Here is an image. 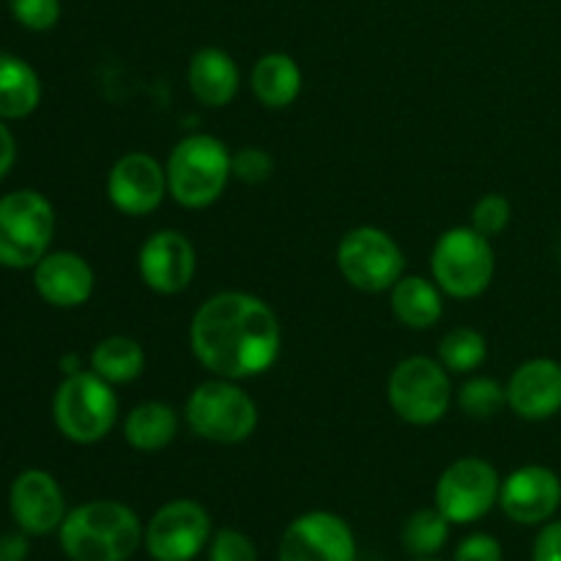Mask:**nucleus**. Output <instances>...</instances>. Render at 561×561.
<instances>
[{
    "label": "nucleus",
    "mask_w": 561,
    "mask_h": 561,
    "mask_svg": "<svg viewBox=\"0 0 561 561\" xmlns=\"http://www.w3.org/2000/svg\"><path fill=\"white\" fill-rule=\"evenodd\" d=\"M190 348L211 376L244 381L272 370L283 351V327L263 299L222 290L192 316Z\"/></svg>",
    "instance_id": "f257e3e1"
},
{
    "label": "nucleus",
    "mask_w": 561,
    "mask_h": 561,
    "mask_svg": "<svg viewBox=\"0 0 561 561\" xmlns=\"http://www.w3.org/2000/svg\"><path fill=\"white\" fill-rule=\"evenodd\" d=\"M142 529L135 510L96 499L66 513L58 537L71 561H126L140 548Z\"/></svg>",
    "instance_id": "f03ea898"
},
{
    "label": "nucleus",
    "mask_w": 561,
    "mask_h": 561,
    "mask_svg": "<svg viewBox=\"0 0 561 561\" xmlns=\"http://www.w3.org/2000/svg\"><path fill=\"white\" fill-rule=\"evenodd\" d=\"M168 195L184 208H208L233 179V153L219 137L190 135L175 142L168 164Z\"/></svg>",
    "instance_id": "7ed1b4c3"
},
{
    "label": "nucleus",
    "mask_w": 561,
    "mask_h": 561,
    "mask_svg": "<svg viewBox=\"0 0 561 561\" xmlns=\"http://www.w3.org/2000/svg\"><path fill=\"white\" fill-rule=\"evenodd\" d=\"M53 420L60 436L75 444H99L118 420L113 383L93 370H75L60 381L53 398Z\"/></svg>",
    "instance_id": "20e7f679"
},
{
    "label": "nucleus",
    "mask_w": 561,
    "mask_h": 561,
    "mask_svg": "<svg viewBox=\"0 0 561 561\" xmlns=\"http://www.w3.org/2000/svg\"><path fill=\"white\" fill-rule=\"evenodd\" d=\"M431 272L442 294L460 301L477 299L485 294L496 274V252L491 239L471 225L444 230L431 252Z\"/></svg>",
    "instance_id": "39448f33"
},
{
    "label": "nucleus",
    "mask_w": 561,
    "mask_h": 561,
    "mask_svg": "<svg viewBox=\"0 0 561 561\" xmlns=\"http://www.w3.org/2000/svg\"><path fill=\"white\" fill-rule=\"evenodd\" d=\"M184 420L195 436L211 444H241L255 433L257 405L244 389L228 378H211L192 389Z\"/></svg>",
    "instance_id": "423d86ee"
},
{
    "label": "nucleus",
    "mask_w": 561,
    "mask_h": 561,
    "mask_svg": "<svg viewBox=\"0 0 561 561\" xmlns=\"http://www.w3.org/2000/svg\"><path fill=\"white\" fill-rule=\"evenodd\" d=\"M55 208L42 192L16 190L0 197V266L33 268L49 252Z\"/></svg>",
    "instance_id": "0eeeda50"
},
{
    "label": "nucleus",
    "mask_w": 561,
    "mask_h": 561,
    "mask_svg": "<svg viewBox=\"0 0 561 561\" xmlns=\"http://www.w3.org/2000/svg\"><path fill=\"white\" fill-rule=\"evenodd\" d=\"M387 400L409 425H436L453 405L449 370L431 356H409L389 376Z\"/></svg>",
    "instance_id": "6e6552de"
},
{
    "label": "nucleus",
    "mask_w": 561,
    "mask_h": 561,
    "mask_svg": "<svg viewBox=\"0 0 561 561\" xmlns=\"http://www.w3.org/2000/svg\"><path fill=\"white\" fill-rule=\"evenodd\" d=\"M337 268L345 283L354 288L365 294H383L403 277L405 257L387 230L362 225L340 239Z\"/></svg>",
    "instance_id": "1a4fd4ad"
},
{
    "label": "nucleus",
    "mask_w": 561,
    "mask_h": 561,
    "mask_svg": "<svg viewBox=\"0 0 561 561\" xmlns=\"http://www.w3.org/2000/svg\"><path fill=\"white\" fill-rule=\"evenodd\" d=\"M502 477L482 458H460L436 482V507L449 524H477L499 504Z\"/></svg>",
    "instance_id": "9d476101"
},
{
    "label": "nucleus",
    "mask_w": 561,
    "mask_h": 561,
    "mask_svg": "<svg viewBox=\"0 0 561 561\" xmlns=\"http://www.w3.org/2000/svg\"><path fill=\"white\" fill-rule=\"evenodd\" d=\"M142 542L157 561H192L211 542V518L203 504L175 499L153 513Z\"/></svg>",
    "instance_id": "9b49d317"
},
{
    "label": "nucleus",
    "mask_w": 561,
    "mask_h": 561,
    "mask_svg": "<svg viewBox=\"0 0 561 561\" xmlns=\"http://www.w3.org/2000/svg\"><path fill=\"white\" fill-rule=\"evenodd\" d=\"M356 540L348 520L316 510L305 513L285 529L277 561H354Z\"/></svg>",
    "instance_id": "f8f14e48"
},
{
    "label": "nucleus",
    "mask_w": 561,
    "mask_h": 561,
    "mask_svg": "<svg viewBox=\"0 0 561 561\" xmlns=\"http://www.w3.org/2000/svg\"><path fill=\"white\" fill-rule=\"evenodd\" d=\"M140 279L162 296H175L190 288L197 272L195 244L179 230H157L148 236L137 255Z\"/></svg>",
    "instance_id": "ddd939ff"
},
{
    "label": "nucleus",
    "mask_w": 561,
    "mask_h": 561,
    "mask_svg": "<svg viewBox=\"0 0 561 561\" xmlns=\"http://www.w3.org/2000/svg\"><path fill=\"white\" fill-rule=\"evenodd\" d=\"M168 195V173L151 153H124L107 175V197L126 217L157 211Z\"/></svg>",
    "instance_id": "4468645a"
},
{
    "label": "nucleus",
    "mask_w": 561,
    "mask_h": 561,
    "mask_svg": "<svg viewBox=\"0 0 561 561\" xmlns=\"http://www.w3.org/2000/svg\"><path fill=\"white\" fill-rule=\"evenodd\" d=\"M9 510L25 535L44 537L60 529L66 518V499L58 480L44 469H25L9 488Z\"/></svg>",
    "instance_id": "2eb2a0df"
},
{
    "label": "nucleus",
    "mask_w": 561,
    "mask_h": 561,
    "mask_svg": "<svg viewBox=\"0 0 561 561\" xmlns=\"http://www.w3.org/2000/svg\"><path fill=\"white\" fill-rule=\"evenodd\" d=\"M504 515L513 524L520 526H540L553 518L561 504V480L557 471L546 466H524L515 469L507 480L502 482L499 493Z\"/></svg>",
    "instance_id": "dca6fc26"
},
{
    "label": "nucleus",
    "mask_w": 561,
    "mask_h": 561,
    "mask_svg": "<svg viewBox=\"0 0 561 561\" xmlns=\"http://www.w3.org/2000/svg\"><path fill=\"white\" fill-rule=\"evenodd\" d=\"M507 405L529 422L551 420L561 411V365L548 356L524 362L507 381Z\"/></svg>",
    "instance_id": "f3484780"
},
{
    "label": "nucleus",
    "mask_w": 561,
    "mask_h": 561,
    "mask_svg": "<svg viewBox=\"0 0 561 561\" xmlns=\"http://www.w3.org/2000/svg\"><path fill=\"white\" fill-rule=\"evenodd\" d=\"M93 268L82 255L69 250L47 252L33 266V288L49 307H82L93 294Z\"/></svg>",
    "instance_id": "a211bd4d"
},
{
    "label": "nucleus",
    "mask_w": 561,
    "mask_h": 561,
    "mask_svg": "<svg viewBox=\"0 0 561 561\" xmlns=\"http://www.w3.org/2000/svg\"><path fill=\"white\" fill-rule=\"evenodd\" d=\"M186 82L203 107H228L239 96L241 71L225 49L203 47L192 55Z\"/></svg>",
    "instance_id": "6ab92c4d"
},
{
    "label": "nucleus",
    "mask_w": 561,
    "mask_h": 561,
    "mask_svg": "<svg viewBox=\"0 0 561 561\" xmlns=\"http://www.w3.org/2000/svg\"><path fill=\"white\" fill-rule=\"evenodd\" d=\"M250 88L257 102L268 110H285L299 99L301 69L288 53H266L255 60Z\"/></svg>",
    "instance_id": "aec40b11"
},
{
    "label": "nucleus",
    "mask_w": 561,
    "mask_h": 561,
    "mask_svg": "<svg viewBox=\"0 0 561 561\" xmlns=\"http://www.w3.org/2000/svg\"><path fill=\"white\" fill-rule=\"evenodd\" d=\"M392 312L405 329H433L444 316L442 288L420 274H403L392 285Z\"/></svg>",
    "instance_id": "412c9836"
},
{
    "label": "nucleus",
    "mask_w": 561,
    "mask_h": 561,
    "mask_svg": "<svg viewBox=\"0 0 561 561\" xmlns=\"http://www.w3.org/2000/svg\"><path fill=\"white\" fill-rule=\"evenodd\" d=\"M42 102V80L20 55L0 53V118H27Z\"/></svg>",
    "instance_id": "4be33fe9"
},
{
    "label": "nucleus",
    "mask_w": 561,
    "mask_h": 561,
    "mask_svg": "<svg viewBox=\"0 0 561 561\" xmlns=\"http://www.w3.org/2000/svg\"><path fill=\"white\" fill-rule=\"evenodd\" d=\"M179 433V414L162 400H146L129 411L124 422V438L137 453H159L170 447Z\"/></svg>",
    "instance_id": "5701e85b"
},
{
    "label": "nucleus",
    "mask_w": 561,
    "mask_h": 561,
    "mask_svg": "<svg viewBox=\"0 0 561 561\" xmlns=\"http://www.w3.org/2000/svg\"><path fill=\"white\" fill-rule=\"evenodd\" d=\"M91 370L113 387L115 383H129L146 370V351L137 340L113 334V337H104L102 343H96L91 354Z\"/></svg>",
    "instance_id": "b1692460"
},
{
    "label": "nucleus",
    "mask_w": 561,
    "mask_h": 561,
    "mask_svg": "<svg viewBox=\"0 0 561 561\" xmlns=\"http://www.w3.org/2000/svg\"><path fill=\"white\" fill-rule=\"evenodd\" d=\"M488 359V340L477 329L469 327H455L438 343V362L447 367L449 373L458 376H469L482 362Z\"/></svg>",
    "instance_id": "393cba45"
},
{
    "label": "nucleus",
    "mask_w": 561,
    "mask_h": 561,
    "mask_svg": "<svg viewBox=\"0 0 561 561\" xmlns=\"http://www.w3.org/2000/svg\"><path fill=\"white\" fill-rule=\"evenodd\" d=\"M403 548L411 557H436L449 540V520L444 518L442 510H416L403 524Z\"/></svg>",
    "instance_id": "a878e982"
},
{
    "label": "nucleus",
    "mask_w": 561,
    "mask_h": 561,
    "mask_svg": "<svg viewBox=\"0 0 561 561\" xmlns=\"http://www.w3.org/2000/svg\"><path fill=\"white\" fill-rule=\"evenodd\" d=\"M458 403L471 420H491L507 405V387L491 376H474L460 387Z\"/></svg>",
    "instance_id": "bb28decb"
},
{
    "label": "nucleus",
    "mask_w": 561,
    "mask_h": 561,
    "mask_svg": "<svg viewBox=\"0 0 561 561\" xmlns=\"http://www.w3.org/2000/svg\"><path fill=\"white\" fill-rule=\"evenodd\" d=\"M510 219H513V206H510L507 197L491 192V195L477 201L474 211H471V228L493 239V236H502L507 230Z\"/></svg>",
    "instance_id": "cd10ccee"
},
{
    "label": "nucleus",
    "mask_w": 561,
    "mask_h": 561,
    "mask_svg": "<svg viewBox=\"0 0 561 561\" xmlns=\"http://www.w3.org/2000/svg\"><path fill=\"white\" fill-rule=\"evenodd\" d=\"M14 20L27 31H49L60 20V0H9Z\"/></svg>",
    "instance_id": "c85d7f7f"
},
{
    "label": "nucleus",
    "mask_w": 561,
    "mask_h": 561,
    "mask_svg": "<svg viewBox=\"0 0 561 561\" xmlns=\"http://www.w3.org/2000/svg\"><path fill=\"white\" fill-rule=\"evenodd\" d=\"M208 561H257V548L244 531L219 529L208 542Z\"/></svg>",
    "instance_id": "c756f323"
},
{
    "label": "nucleus",
    "mask_w": 561,
    "mask_h": 561,
    "mask_svg": "<svg viewBox=\"0 0 561 561\" xmlns=\"http://www.w3.org/2000/svg\"><path fill=\"white\" fill-rule=\"evenodd\" d=\"M274 173V157L266 148L247 146L239 153H233V179H239L241 184H263V181L272 179Z\"/></svg>",
    "instance_id": "7c9ffc66"
},
{
    "label": "nucleus",
    "mask_w": 561,
    "mask_h": 561,
    "mask_svg": "<svg viewBox=\"0 0 561 561\" xmlns=\"http://www.w3.org/2000/svg\"><path fill=\"white\" fill-rule=\"evenodd\" d=\"M502 542L491 535H469L455 551V561H502Z\"/></svg>",
    "instance_id": "2f4dec72"
},
{
    "label": "nucleus",
    "mask_w": 561,
    "mask_h": 561,
    "mask_svg": "<svg viewBox=\"0 0 561 561\" xmlns=\"http://www.w3.org/2000/svg\"><path fill=\"white\" fill-rule=\"evenodd\" d=\"M531 561H561V520L542 526V531L535 540Z\"/></svg>",
    "instance_id": "473e14b6"
},
{
    "label": "nucleus",
    "mask_w": 561,
    "mask_h": 561,
    "mask_svg": "<svg viewBox=\"0 0 561 561\" xmlns=\"http://www.w3.org/2000/svg\"><path fill=\"white\" fill-rule=\"evenodd\" d=\"M27 559V535L25 531H9L0 535V561H25Z\"/></svg>",
    "instance_id": "72a5a7b5"
},
{
    "label": "nucleus",
    "mask_w": 561,
    "mask_h": 561,
    "mask_svg": "<svg viewBox=\"0 0 561 561\" xmlns=\"http://www.w3.org/2000/svg\"><path fill=\"white\" fill-rule=\"evenodd\" d=\"M14 159H16V142L14 135L9 131L5 121L0 118V181L9 175V170L14 168Z\"/></svg>",
    "instance_id": "f704fd0d"
},
{
    "label": "nucleus",
    "mask_w": 561,
    "mask_h": 561,
    "mask_svg": "<svg viewBox=\"0 0 561 561\" xmlns=\"http://www.w3.org/2000/svg\"><path fill=\"white\" fill-rule=\"evenodd\" d=\"M414 561H442V559H433V557H422V559H414Z\"/></svg>",
    "instance_id": "c9c22d12"
}]
</instances>
